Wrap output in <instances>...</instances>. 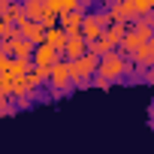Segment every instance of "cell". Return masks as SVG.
<instances>
[{
	"instance_id": "3",
	"label": "cell",
	"mask_w": 154,
	"mask_h": 154,
	"mask_svg": "<svg viewBox=\"0 0 154 154\" xmlns=\"http://www.w3.org/2000/svg\"><path fill=\"white\" fill-rule=\"evenodd\" d=\"M69 82H72V75H69V60H57V63L48 69V85H51L54 94H57V91H66Z\"/></svg>"
},
{
	"instance_id": "2",
	"label": "cell",
	"mask_w": 154,
	"mask_h": 154,
	"mask_svg": "<svg viewBox=\"0 0 154 154\" xmlns=\"http://www.w3.org/2000/svg\"><path fill=\"white\" fill-rule=\"evenodd\" d=\"M127 69H130L127 57H121V54L109 51V54H103V57H100V69H97V75H103V79L115 82V79H121V75H124Z\"/></svg>"
},
{
	"instance_id": "12",
	"label": "cell",
	"mask_w": 154,
	"mask_h": 154,
	"mask_svg": "<svg viewBox=\"0 0 154 154\" xmlns=\"http://www.w3.org/2000/svg\"><path fill=\"white\" fill-rule=\"evenodd\" d=\"M133 57H136V63H139V66H151V63H154V39H151V42H145Z\"/></svg>"
},
{
	"instance_id": "11",
	"label": "cell",
	"mask_w": 154,
	"mask_h": 154,
	"mask_svg": "<svg viewBox=\"0 0 154 154\" xmlns=\"http://www.w3.org/2000/svg\"><path fill=\"white\" fill-rule=\"evenodd\" d=\"M24 12H27L30 21H39V24H42V18H45V3H42V0H24Z\"/></svg>"
},
{
	"instance_id": "16",
	"label": "cell",
	"mask_w": 154,
	"mask_h": 154,
	"mask_svg": "<svg viewBox=\"0 0 154 154\" xmlns=\"http://www.w3.org/2000/svg\"><path fill=\"white\" fill-rule=\"evenodd\" d=\"M94 85H97V88H103V91H106V88H109V85H112V82H109V79H103V75H97V79H94Z\"/></svg>"
},
{
	"instance_id": "17",
	"label": "cell",
	"mask_w": 154,
	"mask_h": 154,
	"mask_svg": "<svg viewBox=\"0 0 154 154\" xmlns=\"http://www.w3.org/2000/svg\"><path fill=\"white\" fill-rule=\"evenodd\" d=\"M6 30H9V27H6L3 21H0V36H6Z\"/></svg>"
},
{
	"instance_id": "5",
	"label": "cell",
	"mask_w": 154,
	"mask_h": 154,
	"mask_svg": "<svg viewBox=\"0 0 154 154\" xmlns=\"http://www.w3.org/2000/svg\"><path fill=\"white\" fill-rule=\"evenodd\" d=\"M33 66H39V69H51L57 60H60V51H54L48 42H39L36 48H33Z\"/></svg>"
},
{
	"instance_id": "15",
	"label": "cell",
	"mask_w": 154,
	"mask_h": 154,
	"mask_svg": "<svg viewBox=\"0 0 154 154\" xmlns=\"http://www.w3.org/2000/svg\"><path fill=\"white\" fill-rule=\"evenodd\" d=\"M79 9V0H63V12H75Z\"/></svg>"
},
{
	"instance_id": "8",
	"label": "cell",
	"mask_w": 154,
	"mask_h": 154,
	"mask_svg": "<svg viewBox=\"0 0 154 154\" xmlns=\"http://www.w3.org/2000/svg\"><path fill=\"white\" fill-rule=\"evenodd\" d=\"M103 33H106V27H103L100 15H85V21H82V36H85L88 42H97Z\"/></svg>"
},
{
	"instance_id": "6",
	"label": "cell",
	"mask_w": 154,
	"mask_h": 154,
	"mask_svg": "<svg viewBox=\"0 0 154 154\" xmlns=\"http://www.w3.org/2000/svg\"><path fill=\"white\" fill-rule=\"evenodd\" d=\"M0 48H3V54H12V57H33V48L36 45H30L21 36H6V42L0 45Z\"/></svg>"
},
{
	"instance_id": "18",
	"label": "cell",
	"mask_w": 154,
	"mask_h": 154,
	"mask_svg": "<svg viewBox=\"0 0 154 154\" xmlns=\"http://www.w3.org/2000/svg\"><path fill=\"white\" fill-rule=\"evenodd\" d=\"M112 3H118V0H112Z\"/></svg>"
},
{
	"instance_id": "14",
	"label": "cell",
	"mask_w": 154,
	"mask_h": 154,
	"mask_svg": "<svg viewBox=\"0 0 154 154\" xmlns=\"http://www.w3.org/2000/svg\"><path fill=\"white\" fill-rule=\"evenodd\" d=\"M130 3H133L136 15H148V12L154 9V0H130Z\"/></svg>"
},
{
	"instance_id": "10",
	"label": "cell",
	"mask_w": 154,
	"mask_h": 154,
	"mask_svg": "<svg viewBox=\"0 0 154 154\" xmlns=\"http://www.w3.org/2000/svg\"><path fill=\"white\" fill-rule=\"evenodd\" d=\"M45 42H48L54 51L63 54V48H66V30H63V27H51V30H45Z\"/></svg>"
},
{
	"instance_id": "13",
	"label": "cell",
	"mask_w": 154,
	"mask_h": 154,
	"mask_svg": "<svg viewBox=\"0 0 154 154\" xmlns=\"http://www.w3.org/2000/svg\"><path fill=\"white\" fill-rule=\"evenodd\" d=\"M45 3V15H63V0H42Z\"/></svg>"
},
{
	"instance_id": "1",
	"label": "cell",
	"mask_w": 154,
	"mask_h": 154,
	"mask_svg": "<svg viewBox=\"0 0 154 154\" xmlns=\"http://www.w3.org/2000/svg\"><path fill=\"white\" fill-rule=\"evenodd\" d=\"M100 69V57L94 54V51H88L85 57H79V60H69V75H72V82L75 85H91V75Z\"/></svg>"
},
{
	"instance_id": "4",
	"label": "cell",
	"mask_w": 154,
	"mask_h": 154,
	"mask_svg": "<svg viewBox=\"0 0 154 154\" xmlns=\"http://www.w3.org/2000/svg\"><path fill=\"white\" fill-rule=\"evenodd\" d=\"M88 54V39L82 36V30H75V33H66V48H63V57L66 60H79Z\"/></svg>"
},
{
	"instance_id": "9",
	"label": "cell",
	"mask_w": 154,
	"mask_h": 154,
	"mask_svg": "<svg viewBox=\"0 0 154 154\" xmlns=\"http://www.w3.org/2000/svg\"><path fill=\"white\" fill-rule=\"evenodd\" d=\"M82 21H85V12H82V9H75V12H63V15H60V27H63L66 33L82 30Z\"/></svg>"
},
{
	"instance_id": "7",
	"label": "cell",
	"mask_w": 154,
	"mask_h": 154,
	"mask_svg": "<svg viewBox=\"0 0 154 154\" xmlns=\"http://www.w3.org/2000/svg\"><path fill=\"white\" fill-rule=\"evenodd\" d=\"M18 36L27 39L30 45H39V42H45V27H42L39 21H30V18H27V21L18 24Z\"/></svg>"
}]
</instances>
